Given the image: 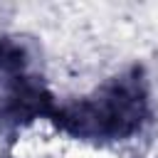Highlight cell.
Returning <instances> with one entry per match:
<instances>
[{
	"instance_id": "1",
	"label": "cell",
	"mask_w": 158,
	"mask_h": 158,
	"mask_svg": "<svg viewBox=\"0 0 158 158\" xmlns=\"http://www.w3.org/2000/svg\"><path fill=\"white\" fill-rule=\"evenodd\" d=\"M151 118V89L141 64L106 79L94 94L59 104L49 118L59 131L94 143L126 141Z\"/></svg>"
},
{
	"instance_id": "2",
	"label": "cell",
	"mask_w": 158,
	"mask_h": 158,
	"mask_svg": "<svg viewBox=\"0 0 158 158\" xmlns=\"http://www.w3.org/2000/svg\"><path fill=\"white\" fill-rule=\"evenodd\" d=\"M54 109V96L42 77L30 69H0V131H17L35 118H52Z\"/></svg>"
},
{
	"instance_id": "3",
	"label": "cell",
	"mask_w": 158,
	"mask_h": 158,
	"mask_svg": "<svg viewBox=\"0 0 158 158\" xmlns=\"http://www.w3.org/2000/svg\"><path fill=\"white\" fill-rule=\"evenodd\" d=\"M32 49L20 37H0V69L2 72H17L30 69Z\"/></svg>"
},
{
	"instance_id": "4",
	"label": "cell",
	"mask_w": 158,
	"mask_h": 158,
	"mask_svg": "<svg viewBox=\"0 0 158 158\" xmlns=\"http://www.w3.org/2000/svg\"><path fill=\"white\" fill-rule=\"evenodd\" d=\"M5 158H12V156H5Z\"/></svg>"
}]
</instances>
